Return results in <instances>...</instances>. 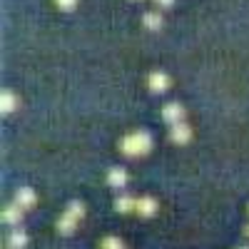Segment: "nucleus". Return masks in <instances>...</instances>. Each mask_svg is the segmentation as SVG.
I'll use <instances>...</instances> for the list:
<instances>
[{"instance_id": "nucleus-2", "label": "nucleus", "mask_w": 249, "mask_h": 249, "mask_svg": "<svg viewBox=\"0 0 249 249\" xmlns=\"http://www.w3.org/2000/svg\"><path fill=\"white\" fill-rule=\"evenodd\" d=\"M82 217H85V207H82V202H70L65 207V212L57 217V232L60 234H72L77 230V224H80Z\"/></svg>"}, {"instance_id": "nucleus-12", "label": "nucleus", "mask_w": 249, "mask_h": 249, "mask_svg": "<svg viewBox=\"0 0 249 249\" xmlns=\"http://www.w3.org/2000/svg\"><path fill=\"white\" fill-rule=\"evenodd\" d=\"M18 105H20V102H18L15 92H10V90H3V95H0V110H3L5 115H10V112H13Z\"/></svg>"}, {"instance_id": "nucleus-16", "label": "nucleus", "mask_w": 249, "mask_h": 249, "mask_svg": "<svg viewBox=\"0 0 249 249\" xmlns=\"http://www.w3.org/2000/svg\"><path fill=\"white\" fill-rule=\"evenodd\" d=\"M155 3H157L160 8H172V5H175V0H155Z\"/></svg>"}, {"instance_id": "nucleus-15", "label": "nucleus", "mask_w": 249, "mask_h": 249, "mask_svg": "<svg viewBox=\"0 0 249 249\" xmlns=\"http://www.w3.org/2000/svg\"><path fill=\"white\" fill-rule=\"evenodd\" d=\"M55 5H57L60 10H65V13H70V10H75V5H77V0H55Z\"/></svg>"}, {"instance_id": "nucleus-10", "label": "nucleus", "mask_w": 249, "mask_h": 249, "mask_svg": "<svg viewBox=\"0 0 249 249\" xmlns=\"http://www.w3.org/2000/svg\"><path fill=\"white\" fill-rule=\"evenodd\" d=\"M137 210V199L132 195H120L115 197V212L120 214H127V212H135Z\"/></svg>"}, {"instance_id": "nucleus-18", "label": "nucleus", "mask_w": 249, "mask_h": 249, "mask_svg": "<svg viewBox=\"0 0 249 249\" xmlns=\"http://www.w3.org/2000/svg\"><path fill=\"white\" fill-rule=\"evenodd\" d=\"M239 249H249V247H239Z\"/></svg>"}, {"instance_id": "nucleus-14", "label": "nucleus", "mask_w": 249, "mask_h": 249, "mask_svg": "<svg viewBox=\"0 0 249 249\" xmlns=\"http://www.w3.org/2000/svg\"><path fill=\"white\" fill-rule=\"evenodd\" d=\"M100 249H124V244L120 237H105L100 242Z\"/></svg>"}, {"instance_id": "nucleus-9", "label": "nucleus", "mask_w": 249, "mask_h": 249, "mask_svg": "<svg viewBox=\"0 0 249 249\" xmlns=\"http://www.w3.org/2000/svg\"><path fill=\"white\" fill-rule=\"evenodd\" d=\"M3 222L10 224V227H18L20 222H23V207L20 204H5V210H3Z\"/></svg>"}, {"instance_id": "nucleus-5", "label": "nucleus", "mask_w": 249, "mask_h": 249, "mask_svg": "<svg viewBox=\"0 0 249 249\" xmlns=\"http://www.w3.org/2000/svg\"><path fill=\"white\" fill-rule=\"evenodd\" d=\"M147 85H150L152 92H164V90H170V75L162 72V70H155V72H150V77H147Z\"/></svg>"}, {"instance_id": "nucleus-6", "label": "nucleus", "mask_w": 249, "mask_h": 249, "mask_svg": "<svg viewBox=\"0 0 249 249\" xmlns=\"http://www.w3.org/2000/svg\"><path fill=\"white\" fill-rule=\"evenodd\" d=\"M162 120L167 124L184 122V107L179 105V102H170V105H164V110H162Z\"/></svg>"}, {"instance_id": "nucleus-7", "label": "nucleus", "mask_w": 249, "mask_h": 249, "mask_svg": "<svg viewBox=\"0 0 249 249\" xmlns=\"http://www.w3.org/2000/svg\"><path fill=\"white\" fill-rule=\"evenodd\" d=\"M157 210H160V204H157V199L155 197H140L137 199V214L140 217H155L157 214Z\"/></svg>"}, {"instance_id": "nucleus-1", "label": "nucleus", "mask_w": 249, "mask_h": 249, "mask_svg": "<svg viewBox=\"0 0 249 249\" xmlns=\"http://www.w3.org/2000/svg\"><path fill=\"white\" fill-rule=\"evenodd\" d=\"M120 150L127 155V157H140V155H147L152 150V135L147 130H137L130 132L120 140Z\"/></svg>"}, {"instance_id": "nucleus-13", "label": "nucleus", "mask_w": 249, "mask_h": 249, "mask_svg": "<svg viewBox=\"0 0 249 249\" xmlns=\"http://www.w3.org/2000/svg\"><path fill=\"white\" fill-rule=\"evenodd\" d=\"M142 23H144V28H147V30H160V28H162V15H160V10L147 13V15L142 18Z\"/></svg>"}, {"instance_id": "nucleus-8", "label": "nucleus", "mask_w": 249, "mask_h": 249, "mask_svg": "<svg viewBox=\"0 0 249 249\" xmlns=\"http://www.w3.org/2000/svg\"><path fill=\"white\" fill-rule=\"evenodd\" d=\"M127 179H130V175H127V170H122V167H112L107 172V184L112 187V190H122V187H127Z\"/></svg>"}, {"instance_id": "nucleus-4", "label": "nucleus", "mask_w": 249, "mask_h": 249, "mask_svg": "<svg viewBox=\"0 0 249 249\" xmlns=\"http://www.w3.org/2000/svg\"><path fill=\"white\" fill-rule=\"evenodd\" d=\"M13 202L20 204L23 210H30V207H35V202H37V195H35V190H30V187H18L15 195H13Z\"/></svg>"}, {"instance_id": "nucleus-17", "label": "nucleus", "mask_w": 249, "mask_h": 249, "mask_svg": "<svg viewBox=\"0 0 249 249\" xmlns=\"http://www.w3.org/2000/svg\"><path fill=\"white\" fill-rule=\"evenodd\" d=\"M247 239H249V224H247Z\"/></svg>"}, {"instance_id": "nucleus-11", "label": "nucleus", "mask_w": 249, "mask_h": 249, "mask_svg": "<svg viewBox=\"0 0 249 249\" xmlns=\"http://www.w3.org/2000/svg\"><path fill=\"white\" fill-rule=\"evenodd\" d=\"M28 244V234L20 230V227H13V232L8 234V247L10 249H23Z\"/></svg>"}, {"instance_id": "nucleus-3", "label": "nucleus", "mask_w": 249, "mask_h": 249, "mask_svg": "<svg viewBox=\"0 0 249 249\" xmlns=\"http://www.w3.org/2000/svg\"><path fill=\"white\" fill-rule=\"evenodd\" d=\"M170 140L175 144H187L192 140V127L187 122H177V124H170Z\"/></svg>"}]
</instances>
